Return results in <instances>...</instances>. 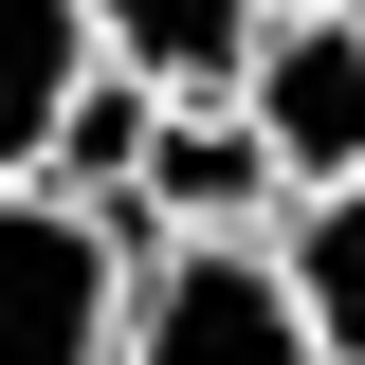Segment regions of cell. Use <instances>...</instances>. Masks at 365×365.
<instances>
[{
    "label": "cell",
    "mask_w": 365,
    "mask_h": 365,
    "mask_svg": "<svg viewBox=\"0 0 365 365\" xmlns=\"http://www.w3.org/2000/svg\"><path fill=\"white\" fill-rule=\"evenodd\" d=\"M110 365H329V347H311V311H292L274 237H146Z\"/></svg>",
    "instance_id": "obj_1"
},
{
    "label": "cell",
    "mask_w": 365,
    "mask_h": 365,
    "mask_svg": "<svg viewBox=\"0 0 365 365\" xmlns=\"http://www.w3.org/2000/svg\"><path fill=\"white\" fill-rule=\"evenodd\" d=\"M110 329H128L110 220L55 182H0V365H110Z\"/></svg>",
    "instance_id": "obj_2"
},
{
    "label": "cell",
    "mask_w": 365,
    "mask_h": 365,
    "mask_svg": "<svg viewBox=\"0 0 365 365\" xmlns=\"http://www.w3.org/2000/svg\"><path fill=\"white\" fill-rule=\"evenodd\" d=\"M237 110H256V146H274L292 182H347V165H365V19H347V0H274Z\"/></svg>",
    "instance_id": "obj_3"
},
{
    "label": "cell",
    "mask_w": 365,
    "mask_h": 365,
    "mask_svg": "<svg viewBox=\"0 0 365 365\" xmlns=\"http://www.w3.org/2000/svg\"><path fill=\"white\" fill-rule=\"evenodd\" d=\"M146 237H274L292 220V165L256 146V110L237 91H165V128H146Z\"/></svg>",
    "instance_id": "obj_4"
},
{
    "label": "cell",
    "mask_w": 365,
    "mask_h": 365,
    "mask_svg": "<svg viewBox=\"0 0 365 365\" xmlns=\"http://www.w3.org/2000/svg\"><path fill=\"white\" fill-rule=\"evenodd\" d=\"M91 0H0V182H37L55 128H73V91H91Z\"/></svg>",
    "instance_id": "obj_5"
},
{
    "label": "cell",
    "mask_w": 365,
    "mask_h": 365,
    "mask_svg": "<svg viewBox=\"0 0 365 365\" xmlns=\"http://www.w3.org/2000/svg\"><path fill=\"white\" fill-rule=\"evenodd\" d=\"M91 37L128 55L146 91H237L256 37H274V0H91Z\"/></svg>",
    "instance_id": "obj_6"
},
{
    "label": "cell",
    "mask_w": 365,
    "mask_h": 365,
    "mask_svg": "<svg viewBox=\"0 0 365 365\" xmlns=\"http://www.w3.org/2000/svg\"><path fill=\"white\" fill-rule=\"evenodd\" d=\"M274 274H292L311 347H329V365H365V165H347V182H292V220H274Z\"/></svg>",
    "instance_id": "obj_7"
},
{
    "label": "cell",
    "mask_w": 365,
    "mask_h": 365,
    "mask_svg": "<svg viewBox=\"0 0 365 365\" xmlns=\"http://www.w3.org/2000/svg\"><path fill=\"white\" fill-rule=\"evenodd\" d=\"M146 128H165V91H146L128 73V55H91V91H73V128H55V201H91V220H110V201H128V182H146Z\"/></svg>",
    "instance_id": "obj_8"
},
{
    "label": "cell",
    "mask_w": 365,
    "mask_h": 365,
    "mask_svg": "<svg viewBox=\"0 0 365 365\" xmlns=\"http://www.w3.org/2000/svg\"><path fill=\"white\" fill-rule=\"evenodd\" d=\"M347 19H365V0H347Z\"/></svg>",
    "instance_id": "obj_9"
}]
</instances>
